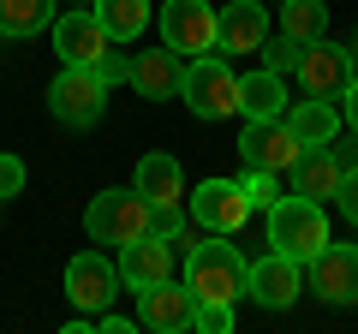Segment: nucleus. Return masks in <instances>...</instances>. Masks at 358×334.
<instances>
[{"label":"nucleus","instance_id":"nucleus-5","mask_svg":"<svg viewBox=\"0 0 358 334\" xmlns=\"http://www.w3.org/2000/svg\"><path fill=\"white\" fill-rule=\"evenodd\" d=\"M162 42L179 54V60H197V54L221 48V6L209 0H162Z\"/></svg>","mask_w":358,"mask_h":334},{"label":"nucleus","instance_id":"nucleus-2","mask_svg":"<svg viewBox=\"0 0 358 334\" xmlns=\"http://www.w3.org/2000/svg\"><path fill=\"white\" fill-rule=\"evenodd\" d=\"M150 227H155V203L138 191V185H131V191H126V185L96 191V197H90V209H84V233L96 245H114V251H120V245H131V239H143Z\"/></svg>","mask_w":358,"mask_h":334},{"label":"nucleus","instance_id":"nucleus-7","mask_svg":"<svg viewBox=\"0 0 358 334\" xmlns=\"http://www.w3.org/2000/svg\"><path fill=\"white\" fill-rule=\"evenodd\" d=\"M239 155H245V167H263V173H293V161L305 155V143L293 138L287 114H275V119H245Z\"/></svg>","mask_w":358,"mask_h":334},{"label":"nucleus","instance_id":"nucleus-24","mask_svg":"<svg viewBox=\"0 0 358 334\" xmlns=\"http://www.w3.org/2000/svg\"><path fill=\"white\" fill-rule=\"evenodd\" d=\"M281 30L299 36V42L329 36V6H322V0H281Z\"/></svg>","mask_w":358,"mask_h":334},{"label":"nucleus","instance_id":"nucleus-34","mask_svg":"<svg viewBox=\"0 0 358 334\" xmlns=\"http://www.w3.org/2000/svg\"><path fill=\"white\" fill-rule=\"evenodd\" d=\"M78 6H90V0H78Z\"/></svg>","mask_w":358,"mask_h":334},{"label":"nucleus","instance_id":"nucleus-3","mask_svg":"<svg viewBox=\"0 0 358 334\" xmlns=\"http://www.w3.org/2000/svg\"><path fill=\"white\" fill-rule=\"evenodd\" d=\"M179 102L192 108L197 119H227L239 114V72L215 54H197L185 60V78H179Z\"/></svg>","mask_w":358,"mask_h":334},{"label":"nucleus","instance_id":"nucleus-19","mask_svg":"<svg viewBox=\"0 0 358 334\" xmlns=\"http://www.w3.org/2000/svg\"><path fill=\"white\" fill-rule=\"evenodd\" d=\"M138 191L150 197L155 209H179V197H185V173H179V161L173 155H143L138 161Z\"/></svg>","mask_w":358,"mask_h":334},{"label":"nucleus","instance_id":"nucleus-25","mask_svg":"<svg viewBox=\"0 0 358 334\" xmlns=\"http://www.w3.org/2000/svg\"><path fill=\"white\" fill-rule=\"evenodd\" d=\"M257 54H263V66H268V72H299V54H305V42L281 30V42H263Z\"/></svg>","mask_w":358,"mask_h":334},{"label":"nucleus","instance_id":"nucleus-32","mask_svg":"<svg viewBox=\"0 0 358 334\" xmlns=\"http://www.w3.org/2000/svg\"><path fill=\"white\" fill-rule=\"evenodd\" d=\"M334 150H341V161H346V167H358V131H352L346 143H334Z\"/></svg>","mask_w":358,"mask_h":334},{"label":"nucleus","instance_id":"nucleus-6","mask_svg":"<svg viewBox=\"0 0 358 334\" xmlns=\"http://www.w3.org/2000/svg\"><path fill=\"white\" fill-rule=\"evenodd\" d=\"M48 114L60 119V126H72V131L102 126V114H108V84L90 72V66H60V78L48 84Z\"/></svg>","mask_w":358,"mask_h":334},{"label":"nucleus","instance_id":"nucleus-29","mask_svg":"<svg viewBox=\"0 0 358 334\" xmlns=\"http://www.w3.org/2000/svg\"><path fill=\"white\" fill-rule=\"evenodd\" d=\"M18 191H24V161L0 150V197H18Z\"/></svg>","mask_w":358,"mask_h":334},{"label":"nucleus","instance_id":"nucleus-30","mask_svg":"<svg viewBox=\"0 0 358 334\" xmlns=\"http://www.w3.org/2000/svg\"><path fill=\"white\" fill-rule=\"evenodd\" d=\"M334 203H341V215L358 227V167H346V180H341V191H334Z\"/></svg>","mask_w":358,"mask_h":334},{"label":"nucleus","instance_id":"nucleus-16","mask_svg":"<svg viewBox=\"0 0 358 334\" xmlns=\"http://www.w3.org/2000/svg\"><path fill=\"white\" fill-rule=\"evenodd\" d=\"M268 6L263 0H227L221 6V48L215 54H257L268 42Z\"/></svg>","mask_w":358,"mask_h":334},{"label":"nucleus","instance_id":"nucleus-22","mask_svg":"<svg viewBox=\"0 0 358 334\" xmlns=\"http://www.w3.org/2000/svg\"><path fill=\"white\" fill-rule=\"evenodd\" d=\"M54 0H0V36H36L54 30Z\"/></svg>","mask_w":358,"mask_h":334},{"label":"nucleus","instance_id":"nucleus-17","mask_svg":"<svg viewBox=\"0 0 358 334\" xmlns=\"http://www.w3.org/2000/svg\"><path fill=\"white\" fill-rule=\"evenodd\" d=\"M179 78H185V60H179L167 42H162V48L131 54V90L150 96V102H173V96H179Z\"/></svg>","mask_w":358,"mask_h":334},{"label":"nucleus","instance_id":"nucleus-4","mask_svg":"<svg viewBox=\"0 0 358 334\" xmlns=\"http://www.w3.org/2000/svg\"><path fill=\"white\" fill-rule=\"evenodd\" d=\"M268 245L275 251H287V257H299V263H310L329 245V215H322V203L317 197H281V203L268 209Z\"/></svg>","mask_w":358,"mask_h":334},{"label":"nucleus","instance_id":"nucleus-28","mask_svg":"<svg viewBox=\"0 0 358 334\" xmlns=\"http://www.w3.org/2000/svg\"><path fill=\"white\" fill-rule=\"evenodd\" d=\"M90 72L102 78L108 90H114V84H131V60H126V54H114V48H108V54H102V60L90 66Z\"/></svg>","mask_w":358,"mask_h":334},{"label":"nucleus","instance_id":"nucleus-23","mask_svg":"<svg viewBox=\"0 0 358 334\" xmlns=\"http://www.w3.org/2000/svg\"><path fill=\"white\" fill-rule=\"evenodd\" d=\"M90 6H96V18L108 24L114 42H131L150 30V0H90Z\"/></svg>","mask_w":358,"mask_h":334},{"label":"nucleus","instance_id":"nucleus-33","mask_svg":"<svg viewBox=\"0 0 358 334\" xmlns=\"http://www.w3.org/2000/svg\"><path fill=\"white\" fill-rule=\"evenodd\" d=\"M0 209H6V197H0Z\"/></svg>","mask_w":358,"mask_h":334},{"label":"nucleus","instance_id":"nucleus-15","mask_svg":"<svg viewBox=\"0 0 358 334\" xmlns=\"http://www.w3.org/2000/svg\"><path fill=\"white\" fill-rule=\"evenodd\" d=\"M192 317H197V298H192V286H179V281H155L138 293V322L155 334H185Z\"/></svg>","mask_w":358,"mask_h":334},{"label":"nucleus","instance_id":"nucleus-21","mask_svg":"<svg viewBox=\"0 0 358 334\" xmlns=\"http://www.w3.org/2000/svg\"><path fill=\"white\" fill-rule=\"evenodd\" d=\"M287 108V84H281V72H251V78H239V114L245 119H275Z\"/></svg>","mask_w":358,"mask_h":334},{"label":"nucleus","instance_id":"nucleus-11","mask_svg":"<svg viewBox=\"0 0 358 334\" xmlns=\"http://www.w3.org/2000/svg\"><path fill=\"white\" fill-rule=\"evenodd\" d=\"M120 286H131V293H143V286H155V281H173V269H179V245L173 239H162V233H143V239H131V245H120Z\"/></svg>","mask_w":358,"mask_h":334},{"label":"nucleus","instance_id":"nucleus-18","mask_svg":"<svg viewBox=\"0 0 358 334\" xmlns=\"http://www.w3.org/2000/svg\"><path fill=\"white\" fill-rule=\"evenodd\" d=\"M341 180H346V161H341L334 143H310V150L293 161V191L299 197H317V203H322V197L341 191Z\"/></svg>","mask_w":358,"mask_h":334},{"label":"nucleus","instance_id":"nucleus-10","mask_svg":"<svg viewBox=\"0 0 358 334\" xmlns=\"http://www.w3.org/2000/svg\"><path fill=\"white\" fill-rule=\"evenodd\" d=\"M185 203H192V221L209 233H239L245 221H251V197H245L239 180H203L197 191H185Z\"/></svg>","mask_w":358,"mask_h":334},{"label":"nucleus","instance_id":"nucleus-31","mask_svg":"<svg viewBox=\"0 0 358 334\" xmlns=\"http://www.w3.org/2000/svg\"><path fill=\"white\" fill-rule=\"evenodd\" d=\"M341 108H346V126L358 131V72H352V84H346V96H341Z\"/></svg>","mask_w":358,"mask_h":334},{"label":"nucleus","instance_id":"nucleus-9","mask_svg":"<svg viewBox=\"0 0 358 334\" xmlns=\"http://www.w3.org/2000/svg\"><path fill=\"white\" fill-rule=\"evenodd\" d=\"M245 293H251L263 310H293L299 293H305V263L268 245V257H257L251 275H245Z\"/></svg>","mask_w":358,"mask_h":334},{"label":"nucleus","instance_id":"nucleus-20","mask_svg":"<svg viewBox=\"0 0 358 334\" xmlns=\"http://www.w3.org/2000/svg\"><path fill=\"white\" fill-rule=\"evenodd\" d=\"M287 126H293V138L305 143H334L341 138V108L322 102V96H310V102H293V114H287Z\"/></svg>","mask_w":358,"mask_h":334},{"label":"nucleus","instance_id":"nucleus-13","mask_svg":"<svg viewBox=\"0 0 358 334\" xmlns=\"http://www.w3.org/2000/svg\"><path fill=\"white\" fill-rule=\"evenodd\" d=\"M108 48H114V36H108V24L96 18V6H72V13L54 18V54H60L66 66H96Z\"/></svg>","mask_w":358,"mask_h":334},{"label":"nucleus","instance_id":"nucleus-1","mask_svg":"<svg viewBox=\"0 0 358 334\" xmlns=\"http://www.w3.org/2000/svg\"><path fill=\"white\" fill-rule=\"evenodd\" d=\"M245 275L251 263L239 257V245H227V233H209L203 245L185 251V286L197 305H233L245 293Z\"/></svg>","mask_w":358,"mask_h":334},{"label":"nucleus","instance_id":"nucleus-12","mask_svg":"<svg viewBox=\"0 0 358 334\" xmlns=\"http://www.w3.org/2000/svg\"><path fill=\"white\" fill-rule=\"evenodd\" d=\"M114 293H120V263H108L102 251H78V257L66 263V298H72L84 317L108 310Z\"/></svg>","mask_w":358,"mask_h":334},{"label":"nucleus","instance_id":"nucleus-26","mask_svg":"<svg viewBox=\"0 0 358 334\" xmlns=\"http://www.w3.org/2000/svg\"><path fill=\"white\" fill-rule=\"evenodd\" d=\"M245 197H251V209H275L281 203V185H275V173H263V167H245Z\"/></svg>","mask_w":358,"mask_h":334},{"label":"nucleus","instance_id":"nucleus-14","mask_svg":"<svg viewBox=\"0 0 358 334\" xmlns=\"http://www.w3.org/2000/svg\"><path fill=\"white\" fill-rule=\"evenodd\" d=\"M305 281L317 298H329V305H358V245H322L317 257L305 263Z\"/></svg>","mask_w":358,"mask_h":334},{"label":"nucleus","instance_id":"nucleus-27","mask_svg":"<svg viewBox=\"0 0 358 334\" xmlns=\"http://www.w3.org/2000/svg\"><path fill=\"white\" fill-rule=\"evenodd\" d=\"M192 328L197 334H233V305H197Z\"/></svg>","mask_w":358,"mask_h":334},{"label":"nucleus","instance_id":"nucleus-8","mask_svg":"<svg viewBox=\"0 0 358 334\" xmlns=\"http://www.w3.org/2000/svg\"><path fill=\"white\" fill-rule=\"evenodd\" d=\"M352 72H358L352 48H341V42H329V36L305 42V54H299V84H305V96H322V102H341L346 84H352Z\"/></svg>","mask_w":358,"mask_h":334}]
</instances>
